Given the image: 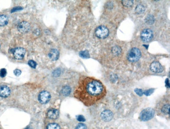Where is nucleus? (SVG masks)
<instances>
[{"instance_id":"nucleus-1","label":"nucleus","mask_w":170,"mask_h":129,"mask_svg":"<svg viewBox=\"0 0 170 129\" xmlns=\"http://www.w3.org/2000/svg\"><path fill=\"white\" fill-rule=\"evenodd\" d=\"M106 95L105 87L100 81L91 77L82 76L75 90V97L86 106L102 100Z\"/></svg>"},{"instance_id":"nucleus-2","label":"nucleus","mask_w":170,"mask_h":129,"mask_svg":"<svg viewBox=\"0 0 170 129\" xmlns=\"http://www.w3.org/2000/svg\"><path fill=\"white\" fill-rule=\"evenodd\" d=\"M157 110L161 114L168 115L170 113L169 100L163 99L159 102L157 106Z\"/></svg>"},{"instance_id":"nucleus-3","label":"nucleus","mask_w":170,"mask_h":129,"mask_svg":"<svg viewBox=\"0 0 170 129\" xmlns=\"http://www.w3.org/2000/svg\"><path fill=\"white\" fill-rule=\"evenodd\" d=\"M141 53L138 48H132L127 55V58L130 62H135L138 61L140 58Z\"/></svg>"},{"instance_id":"nucleus-4","label":"nucleus","mask_w":170,"mask_h":129,"mask_svg":"<svg viewBox=\"0 0 170 129\" xmlns=\"http://www.w3.org/2000/svg\"><path fill=\"white\" fill-rule=\"evenodd\" d=\"M155 111L153 109L151 108H148L143 109L141 112L140 115V119L143 121H146L148 120L151 119L154 116Z\"/></svg>"},{"instance_id":"nucleus-5","label":"nucleus","mask_w":170,"mask_h":129,"mask_svg":"<svg viewBox=\"0 0 170 129\" xmlns=\"http://www.w3.org/2000/svg\"><path fill=\"white\" fill-rule=\"evenodd\" d=\"M95 35L100 39H105L109 35L108 28L104 26H100L95 30Z\"/></svg>"},{"instance_id":"nucleus-6","label":"nucleus","mask_w":170,"mask_h":129,"mask_svg":"<svg viewBox=\"0 0 170 129\" xmlns=\"http://www.w3.org/2000/svg\"><path fill=\"white\" fill-rule=\"evenodd\" d=\"M140 37L143 41L148 42L152 40L153 37V34L151 29H145L141 32Z\"/></svg>"},{"instance_id":"nucleus-7","label":"nucleus","mask_w":170,"mask_h":129,"mask_svg":"<svg viewBox=\"0 0 170 129\" xmlns=\"http://www.w3.org/2000/svg\"><path fill=\"white\" fill-rule=\"evenodd\" d=\"M25 53H26V51L22 47H17L14 49L13 51L14 57L16 59H22L24 56H25Z\"/></svg>"},{"instance_id":"nucleus-8","label":"nucleus","mask_w":170,"mask_h":129,"mask_svg":"<svg viewBox=\"0 0 170 129\" xmlns=\"http://www.w3.org/2000/svg\"><path fill=\"white\" fill-rule=\"evenodd\" d=\"M50 93L48 92L42 91L39 95L38 100L41 103L46 104L50 100Z\"/></svg>"},{"instance_id":"nucleus-9","label":"nucleus","mask_w":170,"mask_h":129,"mask_svg":"<svg viewBox=\"0 0 170 129\" xmlns=\"http://www.w3.org/2000/svg\"><path fill=\"white\" fill-rule=\"evenodd\" d=\"M101 117L104 121L106 122H109L113 118V114L109 110H105L102 112Z\"/></svg>"},{"instance_id":"nucleus-10","label":"nucleus","mask_w":170,"mask_h":129,"mask_svg":"<svg viewBox=\"0 0 170 129\" xmlns=\"http://www.w3.org/2000/svg\"><path fill=\"white\" fill-rule=\"evenodd\" d=\"M150 69L154 72L160 73L163 71V67L160 63L158 62H154L150 65Z\"/></svg>"},{"instance_id":"nucleus-11","label":"nucleus","mask_w":170,"mask_h":129,"mask_svg":"<svg viewBox=\"0 0 170 129\" xmlns=\"http://www.w3.org/2000/svg\"><path fill=\"white\" fill-rule=\"evenodd\" d=\"M30 29V25L26 22H20L18 26V29L19 31L22 33L27 32Z\"/></svg>"},{"instance_id":"nucleus-12","label":"nucleus","mask_w":170,"mask_h":129,"mask_svg":"<svg viewBox=\"0 0 170 129\" xmlns=\"http://www.w3.org/2000/svg\"><path fill=\"white\" fill-rule=\"evenodd\" d=\"M11 90L9 87L5 85L0 87V96L2 97H7L10 95Z\"/></svg>"},{"instance_id":"nucleus-13","label":"nucleus","mask_w":170,"mask_h":129,"mask_svg":"<svg viewBox=\"0 0 170 129\" xmlns=\"http://www.w3.org/2000/svg\"><path fill=\"white\" fill-rule=\"evenodd\" d=\"M59 111L56 109H50L48 111L47 116L51 119H56L59 117Z\"/></svg>"},{"instance_id":"nucleus-14","label":"nucleus","mask_w":170,"mask_h":129,"mask_svg":"<svg viewBox=\"0 0 170 129\" xmlns=\"http://www.w3.org/2000/svg\"><path fill=\"white\" fill-rule=\"evenodd\" d=\"M49 57L51 60H57L59 57V52L56 49H52L49 54Z\"/></svg>"},{"instance_id":"nucleus-15","label":"nucleus","mask_w":170,"mask_h":129,"mask_svg":"<svg viewBox=\"0 0 170 129\" xmlns=\"http://www.w3.org/2000/svg\"><path fill=\"white\" fill-rule=\"evenodd\" d=\"M9 22V19L5 15H0V26H4Z\"/></svg>"},{"instance_id":"nucleus-16","label":"nucleus","mask_w":170,"mask_h":129,"mask_svg":"<svg viewBox=\"0 0 170 129\" xmlns=\"http://www.w3.org/2000/svg\"><path fill=\"white\" fill-rule=\"evenodd\" d=\"M145 11V7L142 4L137 5V6L136 7V9H135L136 13L138 14L143 13Z\"/></svg>"},{"instance_id":"nucleus-17","label":"nucleus","mask_w":170,"mask_h":129,"mask_svg":"<svg viewBox=\"0 0 170 129\" xmlns=\"http://www.w3.org/2000/svg\"><path fill=\"white\" fill-rule=\"evenodd\" d=\"M71 92V89L69 87H64L62 89L61 93L64 96H68Z\"/></svg>"},{"instance_id":"nucleus-18","label":"nucleus","mask_w":170,"mask_h":129,"mask_svg":"<svg viewBox=\"0 0 170 129\" xmlns=\"http://www.w3.org/2000/svg\"><path fill=\"white\" fill-rule=\"evenodd\" d=\"M47 129H60V128L57 123H52L48 125Z\"/></svg>"},{"instance_id":"nucleus-19","label":"nucleus","mask_w":170,"mask_h":129,"mask_svg":"<svg viewBox=\"0 0 170 129\" xmlns=\"http://www.w3.org/2000/svg\"><path fill=\"white\" fill-rule=\"evenodd\" d=\"M80 55L82 57H83V58H87L89 57V54H88V52L86 51L81 52L80 53Z\"/></svg>"},{"instance_id":"nucleus-20","label":"nucleus","mask_w":170,"mask_h":129,"mask_svg":"<svg viewBox=\"0 0 170 129\" xmlns=\"http://www.w3.org/2000/svg\"><path fill=\"white\" fill-rule=\"evenodd\" d=\"M122 4L126 6H130L133 4V1H122Z\"/></svg>"},{"instance_id":"nucleus-21","label":"nucleus","mask_w":170,"mask_h":129,"mask_svg":"<svg viewBox=\"0 0 170 129\" xmlns=\"http://www.w3.org/2000/svg\"><path fill=\"white\" fill-rule=\"evenodd\" d=\"M75 129H87V127L84 124L80 123L75 128Z\"/></svg>"},{"instance_id":"nucleus-22","label":"nucleus","mask_w":170,"mask_h":129,"mask_svg":"<svg viewBox=\"0 0 170 129\" xmlns=\"http://www.w3.org/2000/svg\"><path fill=\"white\" fill-rule=\"evenodd\" d=\"M28 64L30 65V67H32V68H36V63L35 62H34V60H30L29 62H28Z\"/></svg>"},{"instance_id":"nucleus-23","label":"nucleus","mask_w":170,"mask_h":129,"mask_svg":"<svg viewBox=\"0 0 170 129\" xmlns=\"http://www.w3.org/2000/svg\"><path fill=\"white\" fill-rule=\"evenodd\" d=\"M6 74H7V71H6L5 69H2L0 71V76H1L2 77H4L6 75Z\"/></svg>"},{"instance_id":"nucleus-24","label":"nucleus","mask_w":170,"mask_h":129,"mask_svg":"<svg viewBox=\"0 0 170 129\" xmlns=\"http://www.w3.org/2000/svg\"><path fill=\"white\" fill-rule=\"evenodd\" d=\"M77 119L79 121H85V118L84 117L82 116H79L77 117Z\"/></svg>"},{"instance_id":"nucleus-25","label":"nucleus","mask_w":170,"mask_h":129,"mask_svg":"<svg viewBox=\"0 0 170 129\" xmlns=\"http://www.w3.org/2000/svg\"><path fill=\"white\" fill-rule=\"evenodd\" d=\"M14 74L16 76H20L21 74V71L18 69H16L14 71Z\"/></svg>"},{"instance_id":"nucleus-26","label":"nucleus","mask_w":170,"mask_h":129,"mask_svg":"<svg viewBox=\"0 0 170 129\" xmlns=\"http://www.w3.org/2000/svg\"><path fill=\"white\" fill-rule=\"evenodd\" d=\"M136 90H137L138 92H136L139 95L141 96L142 94H143V92H142V90L140 89H136Z\"/></svg>"}]
</instances>
